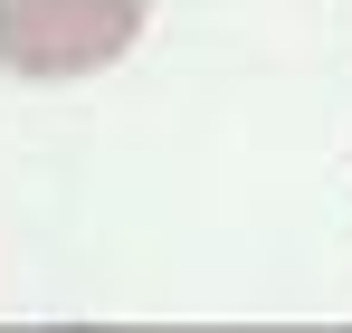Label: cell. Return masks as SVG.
<instances>
[{
    "instance_id": "cell-1",
    "label": "cell",
    "mask_w": 352,
    "mask_h": 333,
    "mask_svg": "<svg viewBox=\"0 0 352 333\" xmlns=\"http://www.w3.org/2000/svg\"><path fill=\"white\" fill-rule=\"evenodd\" d=\"M153 0H0V67L29 86H76L133 57Z\"/></svg>"
}]
</instances>
